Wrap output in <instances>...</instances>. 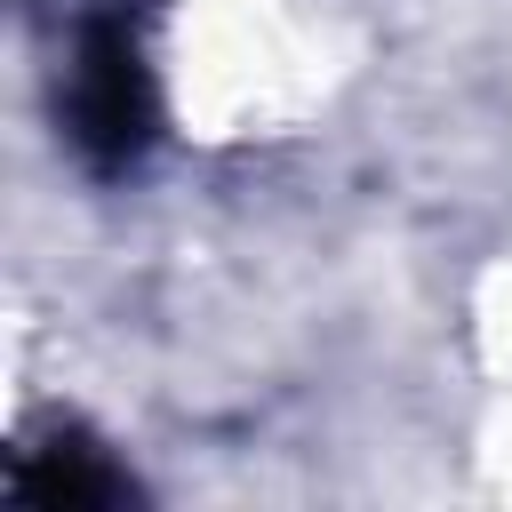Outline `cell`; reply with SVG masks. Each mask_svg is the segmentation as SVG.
<instances>
[{
  "mask_svg": "<svg viewBox=\"0 0 512 512\" xmlns=\"http://www.w3.org/2000/svg\"><path fill=\"white\" fill-rule=\"evenodd\" d=\"M16 496H24V504L96 512V504H120V496H128V472L104 464V448H88V440H56V448H24Z\"/></svg>",
  "mask_w": 512,
  "mask_h": 512,
  "instance_id": "2",
  "label": "cell"
},
{
  "mask_svg": "<svg viewBox=\"0 0 512 512\" xmlns=\"http://www.w3.org/2000/svg\"><path fill=\"white\" fill-rule=\"evenodd\" d=\"M64 120H72V144H80L96 168H128V160L144 152V136H152V80H144L136 32H128L120 16L80 24Z\"/></svg>",
  "mask_w": 512,
  "mask_h": 512,
  "instance_id": "1",
  "label": "cell"
}]
</instances>
